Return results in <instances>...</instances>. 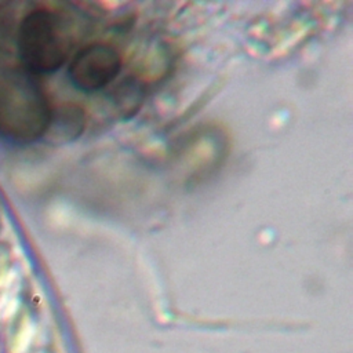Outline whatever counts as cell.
Instances as JSON below:
<instances>
[{"label": "cell", "instance_id": "obj_3", "mask_svg": "<svg viewBox=\"0 0 353 353\" xmlns=\"http://www.w3.org/2000/svg\"><path fill=\"white\" fill-rule=\"evenodd\" d=\"M121 57L108 44H90L83 47L69 63L68 74L72 84L87 94L108 87L121 70Z\"/></svg>", "mask_w": 353, "mask_h": 353}, {"label": "cell", "instance_id": "obj_1", "mask_svg": "<svg viewBox=\"0 0 353 353\" xmlns=\"http://www.w3.org/2000/svg\"><path fill=\"white\" fill-rule=\"evenodd\" d=\"M52 108L40 84L28 72H7L0 77V132L32 142L44 137Z\"/></svg>", "mask_w": 353, "mask_h": 353}, {"label": "cell", "instance_id": "obj_5", "mask_svg": "<svg viewBox=\"0 0 353 353\" xmlns=\"http://www.w3.org/2000/svg\"><path fill=\"white\" fill-rule=\"evenodd\" d=\"M143 98L142 87L137 80L127 79L117 88L114 94V102L121 113L131 116L139 106Z\"/></svg>", "mask_w": 353, "mask_h": 353}, {"label": "cell", "instance_id": "obj_2", "mask_svg": "<svg viewBox=\"0 0 353 353\" xmlns=\"http://www.w3.org/2000/svg\"><path fill=\"white\" fill-rule=\"evenodd\" d=\"M17 46L28 73H51L66 62L72 34L61 14L50 8H36L22 18Z\"/></svg>", "mask_w": 353, "mask_h": 353}, {"label": "cell", "instance_id": "obj_4", "mask_svg": "<svg viewBox=\"0 0 353 353\" xmlns=\"http://www.w3.org/2000/svg\"><path fill=\"white\" fill-rule=\"evenodd\" d=\"M85 127L84 110L73 103L52 109L44 137L52 143H68L81 135Z\"/></svg>", "mask_w": 353, "mask_h": 353}]
</instances>
